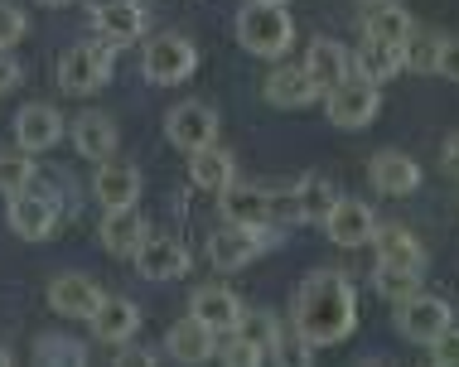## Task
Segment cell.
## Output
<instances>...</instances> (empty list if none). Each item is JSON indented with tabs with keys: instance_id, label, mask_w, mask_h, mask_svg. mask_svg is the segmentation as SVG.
<instances>
[{
	"instance_id": "6da1fadb",
	"label": "cell",
	"mask_w": 459,
	"mask_h": 367,
	"mask_svg": "<svg viewBox=\"0 0 459 367\" xmlns=\"http://www.w3.org/2000/svg\"><path fill=\"white\" fill-rule=\"evenodd\" d=\"M290 329L309 348H333L358 329V295L343 271H309L295 290V320Z\"/></svg>"
},
{
	"instance_id": "7a4b0ae2",
	"label": "cell",
	"mask_w": 459,
	"mask_h": 367,
	"mask_svg": "<svg viewBox=\"0 0 459 367\" xmlns=\"http://www.w3.org/2000/svg\"><path fill=\"white\" fill-rule=\"evenodd\" d=\"M238 44L256 58H281L290 54L295 44V20L285 15V5H271V0H247L238 10Z\"/></svg>"
},
{
	"instance_id": "3957f363",
	"label": "cell",
	"mask_w": 459,
	"mask_h": 367,
	"mask_svg": "<svg viewBox=\"0 0 459 367\" xmlns=\"http://www.w3.org/2000/svg\"><path fill=\"white\" fill-rule=\"evenodd\" d=\"M271 247H281V227L276 223H228L208 237V261L218 271H242L256 256H266Z\"/></svg>"
},
{
	"instance_id": "277c9868",
	"label": "cell",
	"mask_w": 459,
	"mask_h": 367,
	"mask_svg": "<svg viewBox=\"0 0 459 367\" xmlns=\"http://www.w3.org/2000/svg\"><path fill=\"white\" fill-rule=\"evenodd\" d=\"M194 68H198V48H194L189 34H179V30L155 34V39H145V48H141L145 82H160V88H179V82H189Z\"/></svg>"
},
{
	"instance_id": "5b68a950",
	"label": "cell",
	"mask_w": 459,
	"mask_h": 367,
	"mask_svg": "<svg viewBox=\"0 0 459 367\" xmlns=\"http://www.w3.org/2000/svg\"><path fill=\"white\" fill-rule=\"evenodd\" d=\"M111 58H117V48L107 39L97 44H73L64 58H58V88L73 92V97H92L107 88L111 78Z\"/></svg>"
},
{
	"instance_id": "8992f818",
	"label": "cell",
	"mask_w": 459,
	"mask_h": 367,
	"mask_svg": "<svg viewBox=\"0 0 459 367\" xmlns=\"http://www.w3.org/2000/svg\"><path fill=\"white\" fill-rule=\"evenodd\" d=\"M10 227H15V237H24V242L54 237V227H58V193L48 189V184H39V175H34L30 189L10 193Z\"/></svg>"
},
{
	"instance_id": "52a82bcc",
	"label": "cell",
	"mask_w": 459,
	"mask_h": 367,
	"mask_svg": "<svg viewBox=\"0 0 459 367\" xmlns=\"http://www.w3.org/2000/svg\"><path fill=\"white\" fill-rule=\"evenodd\" d=\"M377 107H382L377 82L358 78V73H349V78H343L339 88H329V92H325V112H329V121H333L339 131H363L368 121L377 116Z\"/></svg>"
},
{
	"instance_id": "ba28073f",
	"label": "cell",
	"mask_w": 459,
	"mask_h": 367,
	"mask_svg": "<svg viewBox=\"0 0 459 367\" xmlns=\"http://www.w3.org/2000/svg\"><path fill=\"white\" fill-rule=\"evenodd\" d=\"M396 324H402V334L411 338V344L426 348V344H436L445 329L455 324V310H450V300L416 290L411 300H402V314H396Z\"/></svg>"
},
{
	"instance_id": "9c48e42d",
	"label": "cell",
	"mask_w": 459,
	"mask_h": 367,
	"mask_svg": "<svg viewBox=\"0 0 459 367\" xmlns=\"http://www.w3.org/2000/svg\"><path fill=\"white\" fill-rule=\"evenodd\" d=\"M165 136H169V145L175 150H204V145H213L218 141V112L208 102H179L175 112L165 116Z\"/></svg>"
},
{
	"instance_id": "30bf717a",
	"label": "cell",
	"mask_w": 459,
	"mask_h": 367,
	"mask_svg": "<svg viewBox=\"0 0 459 367\" xmlns=\"http://www.w3.org/2000/svg\"><path fill=\"white\" fill-rule=\"evenodd\" d=\"M64 131H68V121L48 102H30V107H20V116H15V145L30 155L54 150V145L64 141Z\"/></svg>"
},
{
	"instance_id": "8fae6325",
	"label": "cell",
	"mask_w": 459,
	"mask_h": 367,
	"mask_svg": "<svg viewBox=\"0 0 459 367\" xmlns=\"http://www.w3.org/2000/svg\"><path fill=\"white\" fill-rule=\"evenodd\" d=\"M325 232L333 247H368L372 232H377V213L363 199H343L339 193V203L325 213Z\"/></svg>"
},
{
	"instance_id": "7c38bea8",
	"label": "cell",
	"mask_w": 459,
	"mask_h": 367,
	"mask_svg": "<svg viewBox=\"0 0 459 367\" xmlns=\"http://www.w3.org/2000/svg\"><path fill=\"white\" fill-rule=\"evenodd\" d=\"M131 261L145 280H160V286L189 276V252H184V242H175V237H145Z\"/></svg>"
},
{
	"instance_id": "4fadbf2b",
	"label": "cell",
	"mask_w": 459,
	"mask_h": 367,
	"mask_svg": "<svg viewBox=\"0 0 459 367\" xmlns=\"http://www.w3.org/2000/svg\"><path fill=\"white\" fill-rule=\"evenodd\" d=\"M92 334L102 338V344H131L135 334H141V310H135V300L126 295H102L97 300V310L88 314Z\"/></svg>"
},
{
	"instance_id": "5bb4252c",
	"label": "cell",
	"mask_w": 459,
	"mask_h": 367,
	"mask_svg": "<svg viewBox=\"0 0 459 367\" xmlns=\"http://www.w3.org/2000/svg\"><path fill=\"white\" fill-rule=\"evenodd\" d=\"M368 179H372V189L387 193V199H406V193L420 189V165L402 150H377L368 160Z\"/></svg>"
},
{
	"instance_id": "9a60e30c",
	"label": "cell",
	"mask_w": 459,
	"mask_h": 367,
	"mask_svg": "<svg viewBox=\"0 0 459 367\" xmlns=\"http://www.w3.org/2000/svg\"><path fill=\"white\" fill-rule=\"evenodd\" d=\"M92 24H97V39H107L111 48H126L145 34V5L141 0H111V5L92 10Z\"/></svg>"
},
{
	"instance_id": "2e32d148",
	"label": "cell",
	"mask_w": 459,
	"mask_h": 367,
	"mask_svg": "<svg viewBox=\"0 0 459 367\" xmlns=\"http://www.w3.org/2000/svg\"><path fill=\"white\" fill-rule=\"evenodd\" d=\"M305 73H309V82L319 88V97H325L329 88H339V82L353 73V54L339 39H315L305 48Z\"/></svg>"
},
{
	"instance_id": "e0dca14e",
	"label": "cell",
	"mask_w": 459,
	"mask_h": 367,
	"mask_svg": "<svg viewBox=\"0 0 459 367\" xmlns=\"http://www.w3.org/2000/svg\"><path fill=\"white\" fill-rule=\"evenodd\" d=\"M97 300H102V286H97L92 276H58L54 286H48V304H54V314H64V320H88L97 310Z\"/></svg>"
},
{
	"instance_id": "ac0fdd59",
	"label": "cell",
	"mask_w": 459,
	"mask_h": 367,
	"mask_svg": "<svg viewBox=\"0 0 459 367\" xmlns=\"http://www.w3.org/2000/svg\"><path fill=\"white\" fill-rule=\"evenodd\" d=\"M189 314L198 324H208L213 334H228V329H238L242 324V300L232 295L228 286H204V290H194V304H189Z\"/></svg>"
},
{
	"instance_id": "d6986e66",
	"label": "cell",
	"mask_w": 459,
	"mask_h": 367,
	"mask_svg": "<svg viewBox=\"0 0 459 367\" xmlns=\"http://www.w3.org/2000/svg\"><path fill=\"white\" fill-rule=\"evenodd\" d=\"M92 193H97L102 208H131L135 199H141V169H131L121 160H97Z\"/></svg>"
},
{
	"instance_id": "ffe728a7",
	"label": "cell",
	"mask_w": 459,
	"mask_h": 367,
	"mask_svg": "<svg viewBox=\"0 0 459 367\" xmlns=\"http://www.w3.org/2000/svg\"><path fill=\"white\" fill-rule=\"evenodd\" d=\"M97 237H102V247H107L111 256H135V247L151 237V227H145V218L135 213V203H131V208H107Z\"/></svg>"
},
{
	"instance_id": "44dd1931",
	"label": "cell",
	"mask_w": 459,
	"mask_h": 367,
	"mask_svg": "<svg viewBox=\"0 0 459 367\" xmlns=\"http://www.w3.org/2000/svg\"><path fill=\"white\" fill-rule=\"evenodd\" d=\"M68 136L78 145L82 160H111V155H117V121L107 112H82L68 126Z\"/></svg>"
},
{
	"instance_id": "7402d4cb",
	"label": "cell",
	"mask_w": 459,
	"mask_h": 367,
	"mask_svg": "<svg viewBox=\"0 0 459 367\" xmlns=\"http://www.w3.org/2000/svg\"><path fill=\"white\" fill-rule=\"evenodd\" d=\"M372 247H377V261H387V266H411V271H426V247L416 242V232L411 227H402V223H387L377 232H372Z\"/></svg>"
},
{
	"instance_id": "603a6c76",
	"label": "cell",
	"mask_w": 459,
	"mask_h": 367,
	"mask_svg": "<svg viewBox=\"0 0 459 367\" xmlns=\"http://www.w3.org/2000/svg\"><path fill=\"white\" fill-rule=\"evenodd\" d=\"M213 348H218V334L208 324H198L194 314H189V320H179L165 334V353L175 363H208V358H213Z\"/></svg>"
},
{
	"instance_id": "cb8c5ba5",
	"label": "cell",
	"mask_w": 459,
	"mask_h": 367,
	"mask_svg": "<svg viewBox=\"0 0 459 367\" xmlns=\"http://www.w3.org/2000/svg\"><path fill=\"white\" fill-rule=\"evenodd\" d=\"M262 92H266V102L271 107H309L319 97V88L309 82V73L305 64L300 68H290V64H276V73L262 82Z\"/></svg>"
},
{
	"instance_id": "d4e9b609",
	"label": "cell",
	"mask_w": 459,
	"mask_h": 367,
	"mask_svg": "<svg viewBox=\"0 0 459 367\" xmlns=\"http://www.w3.org/2000/svg\"><path fill=\"white\" fill-rule=\"evenodd\" d=\"M353 73L358 78H368V82H392L396 73H406L402 68V44H382V39H368L363 34V48L353 54Z\"/></svg>"
},
{
	"instance_id": "484cf974",
	"label": "cell",
	"mask_w": 459,
	"mask_h": 367,
	"mask_svg": "<svg viewBox=\"0 0 459 367\" xmlns=\"http://www.w3.org/2000/svg\"><path fill=\"white\" fill-rule=\"evenodd\" d=\"M218 208L228 223H271L266 218V189H256V184H222L218 189Z\"/></svg>"
},
{
	"instance_id": "4316f807",
	"label": "cell",
	"mask_w": 459,
	"mask_h": 367,
	"mask_svg": "<svg viewBox=\"0 0 459 367\" xmlns=\"http://www.w3.org/2000/svg\"><path fill=\"white\" fill-rule=\"evenodd\" d=\"M189 179L198 189H222V184L238 179V160H232V150H222V145H204V150H189Z\"/></svg>"
},
{
	"instance_id": "83f0119b",
	"label": "cell",
	"mask_w": 459,
	"mask_h": 367,
	"mask_svg": "<svg viewBox=\"0 0 459 367\" xmlns=\"http://www.w3.org/2000/svg\"><path fill=\"white\" fill-rule=\"evenodd\" d=\"M411 30H416V20L402 5H387V0H372V10L363 20V34L368 39H382V44H406Z\"/></svg>"
},
{
	"instance_id": "f1b7e54d",
	"label": "cell",
	"mask_w": 459,
	"mask_h": 367,
	"mask_svg": "<svg viewBox=\"0 0 459 367\" xmlns=\"http://www.w3.org/2000/svg\"><path fill=\"white\" fill-rule=\"evenodd\" d=\"M295 199H300L305 223H325V213L339 203V189H333V179H325V175H309V179L295 184Z\"/></svg>"
},
{
	"instance_id": "f546056e",
	"label": "cell",
	"mask_w": 459,
	"mask_h": 367,
	"mask_svg": "<svg viewBox=\"0 0 459 367\" xmlns=\"http://www.w3.org/2000/svg\"><path fill=\"white\" fill-rule=\"evenodd\" d=\"M440 44H445V34L411 30V34H406V44H402V68H406V73H436Z\"/></svg>"
},
{
	"instance_id": "4dcf8cb0",
	"label": "cell",
	"mask_w": 459,
	"mask_h": 367,
	"mask_svg": "<svg viewBox=\"0 0 459 367\" xmlns=\"http://www.w3.org/2000/svg\"><path fill=\"white\" fill-rule=\"evenodd\" d=\"M372 286H377V295H387V300H411L416 290H420V271H411V266H387V261H377L372 266Z\"/></svg>"
},
{
	"instance_id": "1f68e13d",
	"label": "cell",
	"mask_w": 459,
	"mask_h": 367,
	"mask_svg": "<svg viewBox=\"0 0 459 367\" xmlns=\"http://www.w3.org/2000/svg\"><path fill=\"white\" fill-rule=\"evenodd\" d=\"M34 184V160H30V150H0V193H20V189H30Z\"/></svg>"
},
{
	"instance_id": "d6a6232c",
	"label": "cell",
	"mask_w": 459,
	"mask_h": 367,
	"mask_svg": "<svg viewBox=\"0 0 459 367\" xmlns=\"http://www.w3.org/2000/svg\"><path fill=\"white\" fill-rule=\"evenodd\" d=\"M213 358H222V363H238V367H256V363H266V353L256 348L252 338L242 334V329H228V334H218Z\"/></svg>"
},
{
	"instance_id": "836d02e7",
	"label": "cell",
	"mask_w": 459,
	"mask_h": 367,
	"mask_svg": "<svg viewBox=\"0 0 459 367\" xmlns=\"http://www.w3.org/2000/svg\"><path fill=\"white\" fill-rule=\"evenodd\" d=\"M34 358L39 363H88V348L68 334H44L39 344H34Z\"/></svg>"
},
{
	"instance_id": "e575fe53",
	"label": "cell",
	"mask_w": 459,
	"mask_h": 367,
	"mask_svg": "<svg viewBox=\"0 0 459 367\" xmlns=\"http://www.w3.org/2000/svg\"><path fill=\"white\" fill-rule=\"evenodd\" d=\"M266 218H271L276 227H295V223H305V218H300V199H295V184H290V189L266 193Z\"/></svg>"
},
{
	"instance_id": "d590c367",
	"label": "cell",
	"mask_w": 459,
	"mask_h": 367,
	"mask_svg": "<svg viewBox=\"0 0 459 367\" xmlns=\"http://www.w3.org/2000/svg\"><path fill=\"white\" fill-rule=\"evenodd\" d=\"M242 334L247 338H252V344L256 348H262L266 353V363H271V348H276V338H281V329H276V320H266V314H252V320H247V314H242Z\"/></svg>"
},
{
	"instance_id": "8d00e7d4",
	"label": "cell",
	"mask_w": 459,
	"mask_h": 367,
	"mask_svg": "<svg viewBox=\"0 0 459 367\" xmlns=\"http://www.w3.org/2000/svg\"><path fill=\"white\" fill-rule=\"evenodd\" d=\"M24 39V10L0 0V48H15Z\"/></svg>"
},
{
	"instance_id": "74e56055",
	"label": "cell",
	"mask_w": 459,
	"mask_h": 367,
	"mask_svg": "<svg viewBox=\"0 0 459 367\" xmlns=\"http://www.w3.org/2000/svg\"><path fill=\"white\" fill-rule=\"evenodd\" d=\"M426 348H430V358H436L440 367H459V329L450 324V329L436 338V344H426Z\"/></svg>"
},
{
	"instance_id": "f35d334b",
	"label": "cell",
	"mask_w": 459,
	"mask_h": 367,
	"mask_svg": "<svg viewBox=\"0 0 459 367\" xmlns=\"http://www.w3.org/2000/svg\"><path fill=\"white\" fill-rule=\"evenodd\" d=\"M436 73H445L450 82H459V39H445V44H440V64H436Z\"/></svg>"
},
{
	"instance_id": "ab89813d",
	"label": "cell",
	"mask_w": 459,
	"mask_h": 367,
	"mask_svg": "<svg viewBox=\"0 0 459 367\" xmlns=\"http://www.w3.org/2000/svg\"><path fill=\"white\" fill-rule=\"evenodd\" d=\"M20 82V58L10 48H0V92H10Z\"/></svg>"
},
{
	"instance_id": "60d3db41",
	"label": "cell",
	"mask_w": 459,
	"mask_h": 367,
	"mask_svg": "<svg viewBox=\"0 0 459 367\" xmlns=\"http://www.w3.org/2000/svg\"><path fill=\"white\" fill-rule=\"evenodd\" d=\"M440 165L450 169V175H459V131H455L450 141H445V150H440Z\"/></svg>"
},
{
	"instance_id": "b9f144b4",
	"label": "cell",
	"mask_w": 459,
	"mask_h": 367,
	"mask_svg": "<svg viewBox=\"0 0 459 367\" xmlns=\"http://www.w3.org/2000/svg\"><path fill=\"white\" fill-rule=\"evenodd\" d=\"M121 363H155V353L151 348H131V353H121Z\"/></svg>"
},
{
	"instance_id": "7bdbcfd3",
	"label": "cell",
	"mask_w": 459,
	"mask_h": 367,
	"mask_svg": "<svg viewBox=\"0 0 459 367\" xmlns=\"http://www.w3.org/2000/svg\"><path fill=\"white\" fill-rule=\"evenodd\" d=\"M82 5H88V10H102V5H111V0H82Z\"/></svg>"
},
{
	"instance_id": "ee69618b",
	"label": "cell",
	"mask_w": 459,
	"mask_h": 367,
	"mask_svg": "<svg viewBox=\"0 0 459 367\" xmlns=\"http://www.w3.org/2000/svg\"><path fill=\"white\" fill-rule=\"evenodd\" d=\"M10 363V348H0V367H5Z\"/></svg>"
},
{
	"instance_id": "f6af8a7d",
	"label": "cell",
	"mask_w": 459,
	"mask_h": 367,
	"mask_svg": "<svg viewBox=\"0 0 459 367\" xmlns=\"http://www.w3.org/2000/svg\"><path fill=\"white\" fill-rule=\"evenodd\" d=\"M39 5H68V0H39Z\"/></svg>"
},
{
	"instance_id": "bcb514c9",
	"label": "cell",
	"mask_w": 459,
	"mask_h": 367,
	"mask_svg": "<svg viewBox=\"0 0 459 367\" xmlns=\"http://www.w3.org/2000/svg\"><path fill=\"white\" fill-rule=\"evenodd\" d=\"M271 5H290V0H271Z\"/></svg>"
},
{
	"instance_id": "7dc6e473",
	"label": "cell",
	"mask_w": 459,
	"mask_h": 367,
	"mask_svg": "<svg viewBox=\"0 0 459 367\" xmlns=\"http://www.w3.org/2000/svg\"><path fill=\"white\" fill-rule=\"evenodd\" d=\"M368 5H372V0H368Z\"/></svg>"
}]
</instances>
